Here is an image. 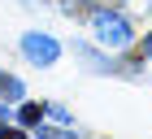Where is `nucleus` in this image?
Segmentation results:
<instances>
[{
    "label": "nucleus",
    "instance_id": "1",
    "mask_svg": "<svg viewBox=\"0 0 152 139\" xmlns=\"http://www.w3.org/2000/svg\"><path fill=\"white\" fill-rule=\"evenodd\" d=\"M96 39L104 48H126L130 39H135V31H130L126 18H117V13H100L96 18Z\"/></svg>",
    "mask_w": 152,
    "mask_h": 139
},
{
    "label": "nucleus",
    "instance_id": "2",
    "mask_svg": "<svg viewBox=\"0 0 152 139\" xmlns=\"http://www.w3.org/2000/svg\"><path fill=\"white\" fill-rule=\"evenodd\" d=\"M22 52L35 61V65H52V61L61 57V44H57V39H48V35H35V31H31V35L22 39Z\"/></svg>",
    "mask_w": 152,
    "mask_h": 139
},
{
    "label": "nucleus",
    "instance_id": "3",
    "mask_svg": "<svg viewBox=\"0 0 152 139\" xmlns=\"http://www.w3.org/2000/svg\"><path fill=\"white\" fill-rule=\"evenodd\" d=\"M0 96L4 100H22V83L13 78V74H0Z\"/></svg>",
    "mask_w": 152,
    "mask_h": 139
},
{
    "label": "nucleus",
    "instance_id": "4",
    "mask_svg": "<svg viewBox=\"0 0 152 139\" xmlns=\"http://www.w3.org/2000/svg\"><path fill=\"white\" fill-rule=\"evenodd\" d=\"M26 126H39V117H44V104H22V113H18Z\"/></svg>",
    "mask_w": 152,
    "mask_h": 139
},
{
    "label": "nucleus",
    "instance_id": "5",
    "mask_svg": "<svg viewBox=\"0 0 152 139\" xmlns=\"http://www.w3.org/2000/svg\"><path fill=\"white\" fill-rule=\"evenodd\" d=\"M39 139H78L70 130H57V126H39Z\"/></svg>",
    "mask_w": 152,
    "mask_h": 139
},
{
    "label": "nucleus",
    "instance_id": "6",
    "mask_svg": "<svg viewBox=\"0 0 152 139\" xmlns=\"http://www.w3.org/2000/svg\"><path fill=\"white\" fill-rule=\"evenodd\" d=\"M0 139H26L22 130H13V126H0Z\"/></svg>",
    "mask_w": 152,
    "mask_h": 139
},
{
    "label": "nucleus",
    "instance_id": "7",
    "mask_svg": "<svg viewBox=\"0 0 152 139\" xmlns=\"http://www.w3.org/2000/svg\"><path fill=\"white\" fill-rule=\"evenodd\" d=\"M143 52H148V57H152V35H148V39H143Z\"/></svg>",
    "mask_w": 152,
    "mask_h": 139
},
{
    "label": "nucleus",
    "instance_id": "8",
    "mask_svg": "<svg viewBox=\"0 0 152 139\" xmlns=\"http://www.w3.org/2000/svg\"><path fill=\"white\" fill-rule=\"evenodd\" d=\"M96 4H100V9H104V4H113V0H96Z\"/></svg>",
    "mask_w": 152,
    "mask_h": 139
},
{
    "label": "nucleus",
    "instance_id": "9",
    "mask_svg": "<svg viewBox=\"0 0 152 139\" xmlns=\"http://www.w3.org/2000/svg\"><path fill=\"white\" fill-rule=\"evenodd\" d=\"M0 126H4V109H0Z\"/></svg>",
    "mask_w": 152,
    "mask_h": 139
}]
</instances>
